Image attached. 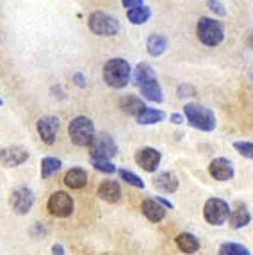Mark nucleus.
<instances>
[{
    "mask_svg": "<svg viewBox=\"0 0 253 255\" xmlns=\"http://www.w3.org/2000/svg\"><path fill=\"white\" fill-rule=\"evenodd\" d=\"M98 198H102L107 204H116L122 198V187L116 180H104L98 186Z\"/></svg>",
    "mask_w": 253,
    "mask_h": 255,
    "instance_id": "a211bd4d",
    "label": "nucleus"
},
{
    "mask_svg": "<svg viewBox=\"0 0 253 255\" xmlns=\"http://www.w3.org/2000/svg\"><path fill=\"white\" fill-rule=\"evenodd\" d=\"M61 166H63V161H61V159L52 157V155L43 157L41 159V179L43 180L50 179L52 175H55L61 170Z\"/></svg>",
    "mask_w": 253,
    "mask_h": 255,
    "instance_id": "393cba45",
    "label": "nucleus"
},
{
    "mask_svg": "<svg viewBox=\"0 0 253 255\" xmlns=\"http://www.w3.org/2000/svg\"><path fill=\"white\" fill-rule=\"evenodd\" d=\"M48 213L55 218H68L73 214V209H75V202H73L72 195H68L64 191H55L50 195L47 202Z\"/></svg>",
    "mask_w": 253,
    "mask_h": 255,
    "instance_id": "1a4fd4ad",
    "label": "nucleus"
},
{
    "mask_svg": "<svg viewBox=\"0 0 253 255\" xmlns=\"http://www.w3.org/2000/svg\"><path fill=\"white\" fill-rule=\"evenodd\" d=\"M196 36L205 47H218L225 39V25L220 20L202 16L196 23Z\"/></svg>",
    "mask_w": 253,
    "mask_h": 255,
    "instance_id": "20e7f679",
    "label": "nucleus"
},
{
    "mask_svg": "<svg viewBox=\"0 0 253 255\" xmlns=\"http://www.w3.org/2000/svg\"><path fill=\"white\" fill-rule=\"evenodd\" d=\"M118 107L125 115L137 118V116L146 109V104H144L139 97H135V95H125V97H122L118 100Z\"/></svg>",
    "mask_w": 253,
    "mask_h": 255,
    "instance_id": "2eb2a0df",
    "label": "nucleus"
},
{
    "mask_svg": "<svg viewBox=\"0 0 253 255\" xmlns=\"http://www.w3.org/2000/svg\"><path fill=\"white\" fill-rule=\"evenodd\" d=\"M134 161H135V164L139 166V168H143L144 171L155 173V171L159 170L160 161H162V153L157 148H152V146H143V148H139L135 152Z\"/></svg>",
    "mask_w": 253,
    "mask_h": 255,
    "instance_id": "9b49d317",
    "label": "nucleus"
},
{
    "mask_svg": "<svg viewBox=\"0 0 253 255\" xmlns=\"http://www.w3.org/2000/svg\"><path fill=\"white\" fill-rule=\"evenodd\" d=\"M153 187L160 193L171 195V193H175L178 189V177L173 171H162L153 179Z\"/></svg>",
    "mask_w": 253,
    "mask_h": 255,
    "instance_id": "dca6fc26",
    "label": "nucleus"
},
{
    "mask_svg": "<svg viewBox=\"0 0 253 255\" xmlns=\"http://www.w3.org/2000/svg\"><path fill=\"white\" fill-rule=\"evenodd\" d=\"M135 120L139 125H157L166 120V113L160 109H153V107H146Z\"/></svg>",
    "mask_w": 253,
    "mask_h": 255,
    "instance_id": "412c9836",
    "label": "nucleus"
},
{
    "mask_svg": "<svg viewBox=\"0 0 253 255\" xmlns=\"http://www.w3.org/2000/svg\"><path fill=\"white\" fill-rule=\"evenodd\" d=\"M166 48H168V39L164 38V36L160 34H153L148 38L146 41V50L150 55H153V57H159V55H162L166 52Z\"/></svg>",
    "mask_w": 253,
    "mask_h": 255,
    "instance_id": "5701e85b",
    "label": "nucleus"
},
{
    "mask_svg": "<svg viewBox=\"0 0 253 255\" xmlns=\"http://www.w3.org/2000/svg\"><path fill=\"white\" fill-rule=\"evenodd\" d=\"M59 118H55V116H41L38 120V124H36V130H38L39 137L48 146H52L55 143V139L59 136Z\"/></svg>",
    "mask_w": 253,
    "mask_h": 255,
    "instance_id": "f8f14e48",
    "label": "nucleus"
},
{
    "mask_svg": "<svg viewBox=\"0 0 253 255\" xmlns=\"http://www.w3.org/2000/svg\"><path fill=\"white\" fill-rule=\"evenodd\" d=\"M141 213L144 214L148 221L152 223H159L166 218V209L155 200V198H146V200L141 204Z\"/></svg>",
    "mask_w": 253,
    "mask_h": 255,
    "instance_id": "f3484780",
    "label": "nucleus"
},
{
    "mask_svg": "<svg viewBox=\"0 0 253 255\" xmlns=\"http://www.w3.org/2000/svg\"><path fill=\"white\" fill-rule=\"evenodd\" d=\"M118 175H120V179L125 180L126 184H130V186L137 187V189H144V182L141 177H137L135 173H132V171L128 170H118Z\"/></svg>",
    "mask_w": 253,
    "mask_h": 255,
    "instance_id": "cd10ccee",
    "label": "nucleus"
},
{
    "mask_svg": "<svg viewBox=\"0 0 253 255\" xmlns=\"http://www.w3.org/2000/svg\"><path fill=\"white\" fill-rule=\"evenodd\" d=\"M73 82H75L79 88H84L86 86V77H84V73H80V72H77L75 75H73Z\"/></svg>",
    "mask_w": 253,
    "mask_h": 255,
    "instance_id": "473e14b6",
    "label": "nucleus"
},
{
    "mask_svg": "<svg viewBox=\"0 0 253 255\" xmlns=\"http://www.w3.org/2000/svg\"><path fill=\"white\" fill-rule=\"evenodd\" d=\"M230 205L223 198H209L203 205V220L212 227L225 225L230 218Z\"/></svg>",
    "mask_w": 253,
    "mask_h": 255,
    "instance_id": "0eeeda50",
    "label": "nucleus"
},
{
    "mask_svg": "<svg viewBox=\"0 0 253 255\" xmlns=\"http://www.w3.org/2000/svg\"><path fill=\"white\" fill-rule=\"evenodd\" d=\"M234 148L246 159H253V141H236Z\"/></svg>",
    "mask_w": 253,
    "mask_h": 255,
    "instance_id": "c85d7f7f",
    "label": "nucleus"
},
{
    "mask_svg": "<svg viewBox=\"0 0 253 255\" xmlns=\"http://www.w3.org/2000/svg\"><path fill=\"white\" fill-rule=\"evenodd\" d=\"M248 45L253 48V30H252V32H250V34H248Z\"/></svg>",
    "mask_w": 253,
    "mask_h": 255,
    "instance_id": "e433bc0d",
    "label": "nucleus"
},
{
    "mask_svg": "<svg viewBox=\"0 0 253 255\" xmlns=\"http://www.w3.org/2000/svg\"><path fill=\"white\" fill-rule=\"evenodd\" d=\"M178 97L184 98V97H194L196 95V90H194L191 84H180L178 86V90H177Z\"/></svg>",
    "mask_w": 253,
    "mask_h": 255,
    "instance_id": "7c9ffc66",
    "label": "nucleus"
},
{
    "mask_svg": "<svg viewBox=\"0 0 253 255\" xmlns=\"http://www.w3.org/2000/svg\"><path fill=\"white\" fill-rule=\"evenodd\" d=\"M102 75H104V81L109 88L113 90H123L128 82H130L132 68L128 61H125L123 57H113L104 64V70H102Z\"/></svg>",
    "mask_w": 253,
    "mask_h": 255,
    "instance_id": "f03ea898",
    "label": "nucleus"
},
{
    "mask_svg": "<svg viewBox=\"0 0 253 255\" xmlns=\"http://www.w3.org/2000/svg\"><path fill=\"white\" fill-rule=\"evenodd\" d=\"M134 81H135V86L139 88L141 95H143L146 100H150V102H155V104H160L162 100H164L162 88H160L159 81H157L155 72H153L152 66H150L148 63L135 64Z\"/></svg>",
    "mask_w": 253,
    "mask_h": 255,
    "instance_id": "f257e3e1",
    "label": "nucleus"
},
{
    "mask_svg": "<svg viewBox=\"0 0 253 255\" xmlns=\"http://www.w3.org/2000/svg\"><path fill=\"white\" fill-rule=\"evenodd\" d=\"M150 16H152V9L148 5H141V7L126 11V18H128L132 25H143V23H146L150 20Z\"/></svg>",
    "mask_w": 253,
    "mask_h": 255,
    "instance_id": "b1692460",
    "label": "nucleus"
},
{
    "mask_svg": "<svg viewBox=\"0 0 253 255\" xmlns=\"http://www.w3.org/2000/svg\"><path fill=\"white\" fill-rule=\"evenodd\" d=\"M29 155V150L23 146H5V148H0V164L5 168H16V166L27 162Z\"/></svg>",
    "mask_w": 253,
    "mask_h": 255,
    "instance_id": "ddd939ff",
    "label": "nucleus"
},
{
    "mask_svg": "<svg viewBox=\"0 0 253 255\" xmlns=\"http://www.w3.org/2000/svg\"><path fill=\"white\" fill-rule=\"evenodd\" d=\"M169 122L175 125H182L184 124V115H178V113H173V115L169 116Z\"/></svg>",
    "mask_w": 253,
    "mask_h": 255,
    "instance_id": "72a5a7b5",
    "label": "nucleus"
},
{
    "mask_svg": "<svg viewBox=\"0 0 253 255\" xmlns=\"http://www.w3.org/2000/svg\"><path fill=\"white\" fill-rule=\"evenodd\" d=\"M155 200L159 202V204L162 205L164 209H173V204H171V202H169L168 198H164V196H157Z\"/></svg>",
    "mask_w": 253,
    "mask_h": 255,
    "instance_id": "f704fd0d",
    "label": "nucleus"
},
{
    "mask_svg": "<svg viewBox=\"0 0 253 255\" xmlns=\"http://www.w3.org/2000/svg\"><path fill=\"white\" fill-rule=\"evenodd\" d=\"M89 148V159H111L118 153V143L107 132H98Z\"/></svg>",
    "mask_w": 253,
    "mask_h": 255,
    "instance_id": "6e6552de",
    "label": "nucleus"
},
{
    "mask_svg": "<svg viewBox=\"0 0 253 255\" xmlns=\"http://www.w3.org/2000/svg\"><path fill=\"white\" fill-rule=\"evenodd\" d=\"M184 116L193 128H198L202 132H212L216 128V115L212 113V109L202 104H186Z\"/></svg>",
    "mask_w": 253,
    "mask_h": 255,
    "instance_id": "7ed1b4c3",
    "label": "nucleus"
},
{
    "mask_svg": "<svg viewBox=\"0 0 253 255\" xmlns=\"http://www.w3.org/2000/svg\"><path fill=\"white\" fill-rule=\"evenodd\" d=\"M68 136L75 146H89L97 136L93 122L88 116H75L68 125Z\"/></svg>",
    "mask_w": 253,
    "mask_h": 255,
    "instance_id": "39448f33",
    "label": "nucleus"
},
{
    "mask_svg": "<svg viewBox=\"0 0 253 255\" xmlns=\"http://www.w3.org/2000/svg\"><path fill=\"white\" fill-rule=\"evenodd\" d=\"M52 255H64V247H63V245L55 243L54 247H52Z\"/></svg>",
    "mask_w": 253,
    "mask_h": 255,
    "instance_id": "c9c22d12",
    "label": "nucleus"
},
{
    "mask_svg": "<svg viewBox=\"0 0 253 255\" xmlns=\"http://www.w3.org/2000/svg\"><path fill=\"white\" fill-rule=\"evenodd\" d=\"M220 255H252V252L245 247V245H241V243H223L218 250Z\"/></svg>",
    "mask_w": 253,
    "mask_h": 255,
    "instance_id": "a878e982",
    "label": "nucleus"
},
{
    "mask_svg": "<svg viewBox=\"0 0 253 255\" xmlns=\"http://www.w3.org/2000/svg\"><path fill=\"white\" fill-rule=\"evenodd\" d=\"M209 175L218 182H228L234 179V164L232 161H228L227 157H216L209 164Z\"/></svg>",
    "mask_w": 253,
    "mask_h": 255,
    "instance_id": "4468645a",
    "label": "nucleus"
},
{
    "mask_svg": "<svg viewBox=\"0 0 253 255\" xmlns=\"http://www.w3.org/2000/svg\"><path fill=\"white\" fill-rule=\"evenodd\" d=\"M175 245H177L178 250L184 252V254H187V255H193L200 250L198 238H196L194 234H191V232H180V234L175 238Z\"/></svg>",
    "mask_w": 253,
    "mask_h": 255,
    "instance_id": "6ab92c4d",
    "label": "nucleus"
},
{
    "mask_svg": "<svg viewBox=\"0 0 253 255\" xmlns=\"http://www.w3.org/2000/svg\"><path fill=\"white\" fill-rule=\"evenodd\" d=\"M123 7L126 9V11H130V9H135V7H141V5H144L143 0H122Z\"/></svg>",
    "mask_w": 253,
    "mask_h": 255,
    "instance_id": "2f4dec72",
    "label": "nucleus"
},
{
    "mask_svg": "<svg viewBox=\"0 0 253 255\" xmlns=\"http://www.w3.org/2000/svg\"><path fill=\"white\" fill-rule=\"evenodd\" d=\"M250 221H252V214L246 207H239L236 211L230 213V218H228V225L232 227V229L239 230V229H245L246 225H250Z\"/></svg>",
    "mask_w": 253,
    "mask_h": 255,
    "instance_id": "4be33fe9",
    "label": "nucleus"
},
{
    "mask_svg": "<svg viewBox=\"0 0 253 255\" xmlns=\"http://www.w3.org/2000/svg\"><path fill=\"white\" fill-rule=\"evenodd\" d=\"M207 7L212 9L216 14H220V16H225L227 14V9H225V5L221 4L220 0H207Z\"/></svg>",
    "mask_w": 253,
    "mask_h": 255,
    "instance_id": "c756f323",
    "label": "nucleus"
},
{
    "mask_svg": "<svg viewBox=\"0 0 253 255\" xmlns=\"http://www.w3.org/2000/svg\"><path fill=\"white\" fill-rule=\"evenodd\" d=\"M88 184V173L82 168H72L64 175V186L70 189H82Z\"/></svg>",
    "mask_w": 253,
    "mask_h": 255,
    "instance_id": "aec40b11",
    "label": "nucleus"
},
{
    "mask_svg": "<svg viewBox=\"0 0 253 255\" xmlns=\"http://www.w3.org/2000/svg\"><path fill=\"white\" fill-rule=\"evenodd\" d=\"M34 200H36V198H34L32 189L27 186H20L11 193L9 204H11L14 213L23 216V214L30 213V209H32V205H34Z\"/></svg>",
    "mask_w": 253,
    "mask_h": 255,
    "instance_id": "9d476101",
    "label": "nucleus"
},
{
    "mask_svg": "<svg viewBox=\"0 0 253 255\" xmlns=\"http://www.w3.org/2000/svg\"><path fill=\"white\" fill-rule=\"evenodd\" d=\"M0 106H4V100H2V98H0Z\"/></svg>",
    "mask_w": 253,
    "mask_h": 255,
    "instance_id": "4c0bfd02",
    "label": "nucleus"
},
{
    "mask_svg": "<svg viewBox=\"0 0 253 255\" xmlns=\"http://www.w3.org/2000/svg\"><path fill=\"white\" fill-rule=\"evenodd\" d=\"M88 27L97 36H114L120 32L118 18L104 13V11H95V13L89 14Z\"/></svg>",
    "mask_w": 253,
    "mask_h": 255,
    "instance_id": "423d86ee",
    "label": "nucleus"
},
{
    "mask_svg": "<svg viewBox=\"0 0 253 255\" xmlns=\"http://www.w3.org/2000/svg\"><path fill=\"white\" fill-rule=\"evenodd\" d=\"M89 162L95 170L102 171V173H116V164L111 159H89Z\"/></svg>",
    "mask_w": 253,
    "mask_h": 255,
    "instance_id": "bb28decb",
    "label": "nucleus"
}]
</instances>
